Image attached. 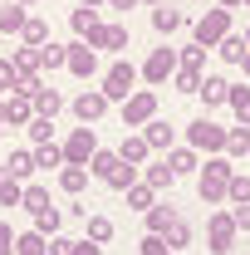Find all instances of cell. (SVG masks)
I'll return each instance as SVG.
<instances>
[{
  "mask_svg": "<svg viewBox=\"0 0 250 255\" xmlns=\"http://www.w3.org/2000/svg\"><path fill=\"white\" fill-rule=\"evenodd\" d=\"M231 172H236V162H231V157H211L206 167H201V201H206V206H216L221 196H226Z\"/></svg>",
  "mask_w": 250,
  "mask_h": 255,
  "instance_id": "cell-1",
  "label": "cell"
},
{
  "mask_svg": "<svg viewBox=\"0 0 250 255\" xmlns=\"http://www.w3.org/2000/svg\"><path fill=\"white\" fill-rule=\"evenodd\" d=\"M157 118V94L152 89H137V94L123 98V128H142Z\"/></svg>",
  "mask_w": 250,
  "mask_h": 255,
  "instance_id": "cell-2",
  "label": "cell"
},
{
  "mask_svg": "<svg viewBox=\"0 0 250 255\" xmlns=\"http://www.w3.org/2000/svg\"><path fill=\"white\" fill-rule=\"evenodd\" d=\"M226 34H231V10H226V5H221V10H206V15L196 20V44H206V49L221 44Z\"/></svg>",
  "mask_w": 250,
  "mask_h": 255,
  "instance_id": "cell-3",
  "label": "cell"
},
{
  "mask_svg": "<svg viewBox=\"0 0 250 255\" xmlns=\"http://www.w3.org/2000/svg\"><path fill=\"white\" fill-rule=\"evenodd\" d=\"M132 84H137V69H132L127 59H118L113 69H108V74H103V98L113 103V98H127V94H137Z\"/></svg>",
  "mask_w": 250,
  "mask_h": 255,
  "instance_id": "cell-4",
  "label": "cell"
},
{
  "mask_svg": "<svg viewBox=\"0 0 250 255\" xmlns=\"http://www.w3.org/2000/svg\"><path fill=\"white\" fill-rule=\"evenodd\" d=\"M98 152V137H94V128L84 123V128H74V137L64 142V162L69 167H89V157Z\"/></svg>",
  "mask_w": 250,
  "mask_h": 255,
  "instance_id": "cell-5",
  "label": "cell"
},
{
  "mask_svg": "<svg viewBox=\"0 0 250 255\" xmlns=\"http://www.w3.org/2000/svg\"><path fill=\"white\" fill-rule=\"evenodd\" d=\"M177 69H182L177 49H152V54H147V64H142V79H147V84H167Z\"/></svg>",
  "mask_w": 250,
  "mask_h": 255,
  "instance_id": "cell-6",
  "label": "cell"
},
{
  "mask_svg": "<svg viewBox=\"0 0 250 255\" xmlns=\"http://www.w3.org/2000/svg\"><path fill=\"white\" fill-rule=\"evenodd\" d=\"M187 137H191V147H206V152H221L226 147V128H216L211 118H196L187 128Z\"/></svg>",
  "mask_w": 250,
  "mask_h": 255,
  "instance_id": "cell-7",
  "label": "cell"
},
{
  "mask_svg": "<svg viewBox=\"0 0 250 255\" xmlns=\"http://www.w3.org/2000/svg\"><path fill=\"white\" fill-rule=\"evenodd\" d=\"M74 79H94L98 74V49H89V44H69V64H64Z\"/></svg>",
  "mask_w": 250,
  "mask_h": 255,
  "instance_id": "cell-8",
  "label": "cell"
},
{
  "mask_svg": "<svg viewBox=\"0 0 250 255\" xmlns=\"http://www.w3.org/2000/svg\"><path fill=\"white\" fill-rule=\"evenodd\" d=\"M74 113H79V123H98V118L108 113V98H103V89H84V94L74 98Z\"/></svg>",
  "mask_w": 250,
  "mask_h": 255,
  "instance_id": "cell-9",
  "label": "cell"
},
{
  "mask_svg": "<svg viewBox=\"0 0 250 255\" xmlns=\"http://www.w3.org/2000/svg\"><path fill=\"white\" fill-rule=\"evenodd\" d=\"M231 246H236V221L226 211H216L211 216V255H231Z\"/></svg>",
  "mask_w": 250,
  "mask_h": 255,
  "instance_id": "cell-10",
  "label": "cell"
},
{
  "mask_svg": "<svg viewBox=\"0 0 250 255\" xmlns=\"http://www.w3.org/2000/svg\"><path fill=\"white\" fill-rule=\"evenodd\" d=\"M89 49H127V25H98L94 34H89Z\"/></svg>",
  "mask_w": 250,
  "mask_h": 255,
  "instance_id": "cell-11",
  "label": "cell"
},
{
  "mask_svg": "<svg viewBox=\"0 0 250 255\" xmlns=\"http://www.w3.org/2000/svg\"><path fill=\"white\" fill-rule=\"evenodd\" d=\"M142 137H147V147H157V152H172L177 128L167 123V118H152V123H142Z\"/></svg>",
  "mask_w": 250,
  "mask_h": 255,
  "instance_id": "cell-12",
  "label": "cell"
},
{
  "mask_svg": "<svg viewBox=\"0 0 250 255\" xmlns=\"http://www.w3.org/2000/svg\"><path fill=\"white\" fill-rule=\"evenodd\" d=\"M30 118H34V98L30 94H10V103H5V128H30Z\"/></svg>",
  "mask_w": 250,
  "mask_h": 255,
  "instance_id": "cell-13",
  "label": "cell"
},
{
  "mask_svg": "<svg viewBox=\"0 0 250 255\" xmlns=\"http://www.w3.org/2000/svg\"><path fill=\"white\" fill-rule=\"evenodd\" d=\"M147 152H152V147H147V137H142V132H127L123 147H118V157H123L127 167H142V162H147Z\"/></svg>",
  "mask_w": 250,
  "mask_h": 255,
  "instance_id": "cell-14",
  "label": "cell"
},
{
  "mask_svg": "<svg viewBox=\"0 0 250 255\" xmlns=\"http://www.w3.org/2000/svg\"><path fill=\"white\" fill-rule=\"evenodd\" d=\"M201 98H206V108H221V103L231 98V84H226L221 74H206V79H201Z\"/></svg>",
  "mask_w": 250,
  "mask_h": 255,
  "instance_id": "cell-15",
  "label": "cell"
},
{
  "mask_svg": "<svg viewBox=\"0 0 250 255\" xmlns=\"http://www.w3.org/2000/svg\"><path fill=\"white\" fill-rule=\"evenodd\" d=\"M118 152H103V147H98L94 157H89V177H98V182H108V177H113V172H118Z\"/></svg>",
  "mask_w": 250,
  "mask_h": 255,
  "instance_id": "cell-16",
  "label": "cell"
},
{
  "mask_svg": "<svg viewBox=\"0 0 250 255\" xmlns=\"http://www.w3.org/2000/svg\"><path fill=\"white\" fill-rule=\"evenodd\" d=\"M25 20H30V15H25L20 0H15V5H0V34H20V30H25Z\"/></svg>",
  "mask_w": 250,
  "mask_h": 255,
  "instance_id": "cell-17",
  "label": "cell"
},
{
  "mask_svg": "<svg viewBox=\"0 0 250 255\" xmlns=\"http://www.w3.org/2000/svg\"><path fill=\"white\" fill-rule=\"evenodd\" d=\"M187 20H182V10H172V5H157L152 10V30L157 34H172V30H182Z\"/></svg>",
  "mask_w": 250,
  "mask_h": 255,
  "instance_id": "cell-18",
  "label": "cell"
},
{
  "mask_svg": "<svg viewBox=\"0 0 250 255\" xmlns=\"http://www.w3.org/2000/svg\"><path fill=\"white\" fill-rule=\"evenodd\" d=\"M69 25H74V34H84V39H89V34H94L103 20H98V10H94V5H79V10L69 15Z\"/></svg>",
  "mask_w": 250,
  "mask_h": 255,
  "instance_id": "cell-19",
  "label": "cell"
},
{
  "mask_svg": "<svg viewBox=\"0 0 250 255\" xmlns=\"http://www.w3.org/2000/svg\"><path fill=\"white\" fill-rule=\"evenodd\" d=\"M34 108H39V118H54V113H59L64 108V98H59V89H44V84H39V89H34Z\"/></svg>",
  "mask_w": 250,
  "mask_h": 255,
  "instance_id": "cell-20",
  "label": "cell"
},
{
  "mask_svg": "<svg viewBox=\"0 0 250 255\" xmlns=\"http://www.w3.org/2000/svg\"><path fill=\"white\" fill-rule=\"evenodd\" d=\"M15 255H49V236H39V231L15 236Z\"/></svg>",
  "mask_w": 250,
  "mask_h": 255,
  "instance_id": "cell-21",
  "label": "cell"
},
{
  "mask_svg": "<svg viewBox=\"0 0 250 255\" xmlns=\"http://www.w3.org/2000/svg\"><path fill=\"white\" fill-rule=\"evenodd\" d=\"M59 187L69 191V196H79V191L89 187V167H69V162H64V172H59Z\"/></svg>",
  "mask_w": 250,
  "mask_h": 255,
  "instance_id": "cell-22",
  "label": "cell"
},
{
  "mask_svg": "<svg viewBox=\"0 0 250 255\" xmlns=\"http://www.w3.org/2000/svg\"><path fill=\"white\" fill-rule=\"evenodd\" d=\"M5 172L15 177V182H25V177H34L39 167H34V152H10V162H5Z\"/></svg>",
  "mask_w": 250,
  "mask_h": 255,
  "instance_id": "cell-23",
  "label": "cell"
},
{
  "mask_svg": "<svg viewBox=\"0 0 250 255\" xmlns=\"http://www.w3.org/2000/svg\"><path fill=\"white\" fill-rule=\"evenodd\" d=\"M69 64V44H39V69H64Z\"/></svg>",
  "mask_w": 250,
  "mask_h": 255,
  "instance_id": "cell-24",
  "label": "cell"
},
{
  "mask_svg": "<svg viewBox=\"0 0 250 255\" xmlns=\"http://www.w3.org/2000/svg\"><path fill=\"white\" fill-rule=\"evenodd\" d=\"M226 103L236 108L241 128H250V89H246V84H231V98H226Z\"/></svg>",
  "mask_w": 250,
  "mask_h": 255,
  "instance_id": "cell-25",
  "label": "cell"
},
{
  "mask_svg": "<svg viewBox=\"0 0 250 255\" xmlns=\"http://www.w3.org/2000/svg\"><path fill=\"white\" fill-rule=\"evenodd\" d=\"M167 167H172L177 177H187V172H196V152H191V147H172V152H167Z\"/></svg>",
  "mask_w": 250,
  "mask_h": 255,
  "instance_id": "cell-26",
  "label": "cell"
},
{
  "mask_svg": "<svg viewBox=\"0 0 250 255\" xmlns=\"http://www.w3.org/2000/svg\"><path fill=\"white\" fill-rule=\"evenodd\" d=\"M25 44H30V49H39V44H49V25H44V20H39V15H30V20H25Z\"/></svg>",
  "mask_w": 250,
  "mask_h": 255,
  "instance_id": "cell-27",
  "label": "cell"
},
{
  "mask_svg": "<svg viewBox=\"0 0 250 255\" xmlns=\"http://www.w3.org/2000/svg\"><path fill=\"white\" fill-rule=\"evenodd\" d=\"M20 196H25V187H20V182L0 167V206H20Z\"/></svg>",
  "mask_w": 250,
  "mask_h": 255,
  "instance_id": "cell-28",
  "label": "cell"
},
{
  "mask_svg": "<svg viewBox=\"0 0 250 255\" xmlns=\"http://www.w3.org/2000/svg\"><path fill=\"white\" fill-rule=\"evenodd\" d=\"M162 241H167L172 251H182V246H191V226L182 221V216H177V221H172V226H167V231H162Z\"/></svg>",
  "mask_w": 250,
  "mask_h": 255,
  "instance_id": "cell-29",
  "label": "cell"
},
{
  "mask_svg": "<svg viewBox=\"0 0 250 255\" xmlns=\"http://www.w3.org/2000/svg\"><path fill=\"white\" fill-rule=\"evenodd\" d=\"M147 187H167V191H172V187H177V172H172V167H167V162H152V167H147Z\"/></svg>",
  "mask_w": 250,
  "mask_h": 255,
  "instance_id": "cell-30",
  "label": "cell"
},
{
  "mask_svg": "<svg viewBox=\"0 0 250 255\" xmlns=\"http://www.w3.org/2000/svg\"><path fill=\"white\" fill-rule=\"evenodd\" d=\"M59 226H64V211H59V206H49V211L34 216V231H39V236H59Z\"/></svg>",
  "mask_w": 250,
  "mask_h": 255,
  "instance_id": "cell-31",
  "label": "cell"
},
{
  "mask_svg": "<svg viewBox=\"0 0 250 255\" xmlns=\"http://www.w3.org/2000/svg\"><path fill=\"white\" fill-rule=\"evenodd\" d=\"M20 206H25L30 216H39V211H49V191H44V187H25V196H20Z\"/></svg>",
  "mask_w": 250,
  "mask_h": 255,
  "instance_id": "cell-32",
  "label": "cell"
},
{
  "mask_svg": "<svg viewBox=\"0 0 250 255\" xmlns=\"http://www.w3.org/2000/svg\"><path fill=\"white\" fill-rule=\"evenodd\" d=\"M172 221H177V206H152V211H147V231H152V236H162Z\"/></svg>",
  "mask_w": 250,
  "mask_h": 255,
  "instance_id": "cell-33",
  "label": "cell"
},
{
  "mask_svg": "<svg viewBox=\"0 0 250 255\" xmlns=\"http://www.w3.org/2000/svg\"><path fill=\"white\" fill-rule=\"evenodd\" d=\"M221 59L226 64H241L246 59V39H241V34H226V39H221V49H216Z\"/></svg>",
  "mask_w": 250,
  "mask_h": 255,
  "instance_id": "cell-34",
  "label": "cell"
},
{
  "mask_svg": "<svg viewBox=\"0 0 250 255\" xmlns=\"http://www.w3.org/2000/svg\"><path fill=\"white\" fill-rule=\"evenodd\" d=\"M172 84H177V94H201V69H177Z\"/></svg>",
  "mask_w": 250,
  "mask_h": 255,
  "instance_id": "cell-35",
  "label": "cell"
},
{
  "mask_svg": "<svg viewBox=\"0 0 250 255\" xmlns=\"http://www.w3.org/2000/svg\"><path fill=\"white\" fill-rule=\"evenodd\" d=\"M127 206H132V211H152V206H157V201H152V187H147V182L127 187Z\"/></svg>",
  "mask_w": 250,
  "mask_h": 255,
  "instance_id": "cell-36",
  "label": "cell"
},
{
  "mask_svg": "<svg viewBox=\"0 0 250 255\" xmlns=\"http://www.w3.org/2000/svg\"><path fill=\"white\" fill-rule=\"evenodd\" d=\"M246 152H250V132H246V128L226 132V157H246Z\"/></svg>",
  "mask_w": 250,
  "mask_h": 255,
  "instance_id": "cell-37",
  "label": "cell"
},
{
  "mask_svg": "<svg viewBox=\"0 0 250 255\" xmlns=\"http://www.w3.org/2000/svg\"><path fill=\"white\" fill-rule=\"evenodd\" d=\"M108 187H113V191H127V187H137V167H127V162H118V172L108 177Z\"/></svg>",
  "mask_w": 250,
  "mask_h": 255,
  "instance_id": "cell-38",
  "label": "cell"
},
{
  "mask_svg": "<svg viewBox=\"0 0 250 255\" xmlns=\"http://www.w3.org/2000/svg\"><path fill=\"white\" fill-rule=\"evenodd\" d=\"M49 137H54V118H30V142L34 147H44Z\"/></svg>",
  "mask_w": 250,
  "mask_h": 255,
  "instance_id": "cell-39",
  "label": "cell"
},
{
  "mask_svg": "<svg viewBox=\"0 0 250 255\" xmlns=\"http://www.w3.org/2000/svg\"><path fill=\"white\" fill-rule=\"evenodd\" d=\"M34 167H64V147H54V142L34 147Z\"/></svg>",
  "mask_w": 250,
  "mask_h": 255,
  "instance_id": "cell-40",
  "label": "cell"
},
{
  "mask_svg": "<svg viewBox=\"0 0 250 255\" xmlns=\"http://www.w3.org/2000/svg\"><path fill=\"white\" fill-rule=\"evenodd\" d=\"M226 196H231L236 206H246V201H250V177H241V172H231V187H226Z\"/></svg>",
  "mask_w": 250,
  "mask_h": 255,
  "instance_id": "cell-41",
  "label": "cell"
},
{
  "mask_svg": "<svg viewBox=\"0 0 250 255\" xmlns=\"http://www.w3.org/2000/svg\"><path fill=\"white\" fill-rule=\"evenodd\" d=\"M89 241H98V246L113 241V221H108V216H89Z\"/></svg>",
  "mask_w": 250,
  "mask_h": 255,
  "instance_id": "cell-42",
  "label": "cell"
},
{
  "mask_svg": "<svg viewBox=\"0 0 250 255\" xmlns=\"http://www.w3.org/2000/svg\"><path fill=\"white\" fill-rule=\"evenodd\" d=\"M177 59H182V69H201V64H206V44H187Z\"/></svg>",
  "mask_w": 250,
  "mask_h": 255,
  "instance_id": "cell-43",
  "label": "cell"
},
{
  "mask_svg": "<svg viewBox=\"0 0 250 255\" xmlns=\"http://www.w3.org/2000/svg\"><path fill=\"white\" fill-rule=\"evenodd\" d=\"M142 255H172V246H167L162 236H152V231H147V236H142Z\"/></svg>",
  "mask_w": 250,
  "mask_h": 255,
  "instance_id": "cell-44",
  "label": "cell"
},
{
  "mask_svg": "<svg viewBox=\"0 0 250 255\" xmlns=\"http://www.w3.org/2000/svg\"><path fill=\"white\" fill-rule=\"evenodd\" d=\"M79 241H69V236H49V255H74Z\"/></svg>",
  "mask_w": 250,
  "mask_h": 255,
  "instance_id": "cell-45",
  "label": "cell"
},
{
  "mask_svg": "<svg viewBox=\"0 0 250 255\" xmlns=\"http://www.w3.org/2000/svg\"><path fill=\"white\" fill-rule=\"evenodd\" d=\"M0 255H15V231H10V221H0Z\"/></svg>",
  "mask_w": 250,
  "mask_h": 255,
  "instance_id": "cell-46",
  "label": "cell"
},
{
  "mask_svg": "<svg viewBox=\"0 0 250 255\" xmlns=\"http://www.w3.org/2000/svg\"><path fill=\"white\" fill-rule=\"evenodd\" d=\"M231 221H236V231H250V201H246V206H236V211H231Z\"/></svg>",
  "mask_w": 250,
  "mask_h": 255,
  "instance_id": "cell-47",
  "label": "cell"
},
{
  "mask_svg": "<svg viewBox=\"0 0 250 255\" xmlns=\"http://www.w3.org/2000/svg\"><path fill=\"white\" fill-rule=\"evenodd\" d=\"M74 255H103V246H98V241H79V246H74Z\"/></svg>",
  "mask_w": 250,
  "mask_h": 255,
  "instance_id": "cell-48",
  "label": "cell"
},
{
  "mask_svg": "<svg viewBox=\"0 0 250 255\" xmlns=\"http://www.w3.org/2000/svg\"><path fill=\"white\" fill-rule=\"evenodd\" d=\"M108 5H113V10H132L137 0H108Z\"/></svg>",
  "mask_w": 250,
  "mask_h": 255,
  "instance_id": "cell-49",
  "label": "cell"
},
{
  "mask_svg": "<svg viewBox=\"0 0 250 255\" xmlns=\"http://www.w3.org/2000/svg\"><path fill=\"white\" fill-rule=\"evenodd\" d=\"M241 69H246V79H250V49H246V59H241Z\"/></svg>",
  "mask_w": 250,
  "mask_h": 255,
  "instance_id": "cell-50",
  "label": "cell"
},
{
  "mask_svg": "<svg viewBox=\"0 0 250 255\" xmlns=\"http://www.w3.org/2000/svg\"><path fill=\"white\" fill-rule=\"evenodd\" d=\"M221 5H226V10H236V5H246V0H221Z\"/></svg>",
  "mask_w": 250,
  "mask_h": 255,
  "instance_id": "cell-51",
  "label": "cell"
},
{
  "mask_svg": "<svg viewBox=\"0 0 250 255\" xmlns=\"http://www.w3.org/2000/svg\"><path fill=\"white\" fill-rule=\"evenodd\" d=\"M0 137H5V103H0Z\"/></svg>",
  "mask_w": 250,
  "mask_h": 255,
  "instance_id": "cell-52",
  "label": "cell"
},
{
  "mask_svg": "<svg viewBox=\"0 0 250 255\" xmlns=\"http://www.w3.org/2000/svg\"><path fill=\"white\" fill-rule=\"evenodd\" d=\"M79 5H103V0H79Z\"/></svg>",
  "mask_w": 250,
  "mask_h": 255,
  "instance_id": "cell-53",
  "label": "cell"
},
{
  "mask_svg": "<svg viewBox=\"0 0 250 255\" xmlns=\"http://www.w3.org/2000/svg\"><path fill=\"white\" fill-rule=\"evenodd\" d=\"M147 5H167V0H147Z\"/></svg>",
  "mask_w": 250,
  "mask_h": 255,
  "instance_id": "cell-54",
  "label": "cell"
},
{
  "mask_svg": "<svg viewBox=\"0 0 250 255\" xmlns=\"http://www.w3.org/2000/svg\"><path fill=\"white\" fill-rule=\"evenodd\" d=\"M246 49H250V30H246Z\"/></svg>",
  "mask_w": 250,
  "mask_h": 255,
  "instance_id": "cell-55",
  "label": "cell"
},
{
  "mask_svg": "<svg viewBox=\"0 0 250 255\" xmlns=\"http://www.w3.org/2000/svg\"><path fill=\"white\" fill-rule=\"evenodd\" d=\"M20 5H34V0H20Z\"/></svg>",
  "mask_w": 250,
  "mask_h": 255,
  "instance_id": "cell-56",
  "label": "cell"
},
{
  "mask_svg": "<svg viewBox=\"0 0 250 255\" xmlns=\"http://www.w3.org/2000/svg\"><path fill=\"white\" fill-rule=\"evenodd\" d=\"M246 5H250V0H246Z\"/></svg>",
  "mask_w": 250,
  "mask_h": 255,
  "instance_id": "cell-57",
  "label": "cell"
}]
</instances>
